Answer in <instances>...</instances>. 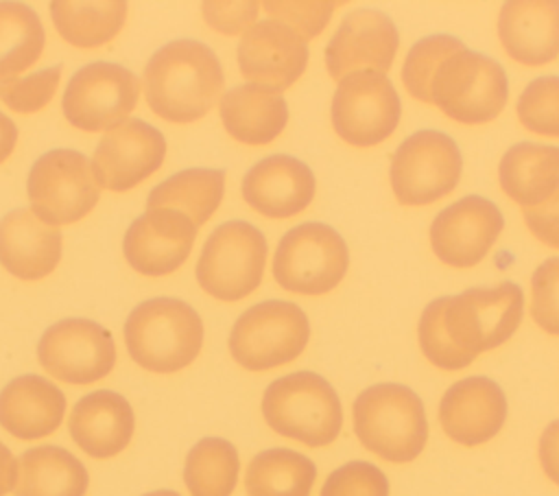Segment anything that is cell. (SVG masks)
<instances>
[{
	"label": "cell",
	"instance_id": "27",
	"mask_svg": "<svg viewBox=\"0 0 559 496\" xmlns=\"http://www.w3.org/2000/svg\"><path fill=\"white\" fill-rule=\"evenodd\" d=\"M500 188L522 208L546 201L559 188V146L518 142L500 160Z\"/></svg>",
	"mask_w": 559,
	"mask_h": 496
},
{
	"label": "cell",
	"instance_id": "40",
	"mask_svg": "<svg viewBox=\"0 0 559 496\" xmlns=\"http://www.w3.org/2000/svg\"><path fill=\"white\" fill-rule=\"evenodd\" d=\"M205 22L225 35H236L255 24L260 4L258 2H203Z\"/></svg>",
	"mask_w": 559,
	"mask_h": 496
},
{
	"label": "cell",
	"instance_id": "42",
	"mask_svg": "<svg viewBox=\"0 0 559 496\" xmlns=\"http://www.w3.org/2000/svg\"><path fill=\"white\" fill-rule=\"evenodd\" d=\"M539 463L546 476L559 485V420L550 422L539 437Z\"/></svg>",
	"mask_w": 559,
	"mask_h": 496
},
{
	"label": "cell",
	"instance_id": "22",
	"mask_svg": "<svg viewBox=\"0 0 559 496\" xmlns=\"http://www.w3.org/2000/svg\"><path fill=\"white\" fill-rule=\"evenodd\" d=\"M68 430L72 441L90 457L111 459L129 446L135 430V415L124 395L98 389L72 406Z\"/></svg>",
	"mask_w": 559,
	"mask_h": 496
},
{
	"label": "cell",
	"instance_id": "37",
	"mask_svg": "<svg viewBox=\"0 0 559 496\" xmlns=\"http://www.w3.org/2000/svg\"><path fill=\"white\" fill-rule=\"evenodd\" d=\"M321 496H389V479L369 461H349L330 472Z\"/></svg>",
	"mask_w": 559,
	"mask_h": 496
},
{
	"label": "cell",
	"instance_id": "4",
	"mask_svg": "<svg viewBox=\"0 0 559 496\" xmlns=\"http://www.w3.org/2000/svg\"><path fill=\"white\" fill-rule=\"evenodd\" d=\"M358 441L391 463L417 459L428 441V422L421 398L397 382L367 387L352 406Z\"/></svg>",
	"mask_w": 559,
	"mask_h": 496
},
{
	"label": "cell",
	"instance_id": "32",
	"mask_svg": "<svg viewBox=\"0 0 559 496\" xmlns=\"http://www.w3.org/2000/svg\"><path fill=\"white\" fill-rule=\"evenodd\" d=\"M240 459L231 441L203 437L197 441L183 465V483L192 496H231L238 483Z\"/></svg>",
	"mask_w": 559,
	"mask_h": 496
},
{
	"label": "cell",
	"instance_id": "10",
	"mask_svg": "<svg viewBox=\"0 0 559 496\" xmlns=\"http://www.w3.org/2000/svg\"><path fill=\"white\" fill-rule=\"evenodd\" d=\"M31 212L57 227L76 223L100 199L90 160L72 149H52L35 160L26 179Z\"/></svg>",
	"mask_w": 559,
	"mask_h": 496
},
{
	"label": "cell",
	"instance_id": "17",
	"mask_svg": "<svg viewBox=\"0 0 559 496\" xmlns=\"http://www.w3.org/2000/svg\"><path fill=\"white\" fill-rule=\"evenodd\" d=\"M236 57L249 83L280 94L304 74L308 44L293 28L269 17L242 33Z\"/></svg>",
	"mask_w": 559,
	"mask_h": 496
},
{
	"label": "cell",
	"instance_id": "34",
	"mask_svg": "<svg viewBox=\"0 0 559 496\" xmlns=\"http://www.w3.org/2000/svg\"><path fill=\"white\" fill-rule=\"evenodd\" d=\"M515 111L524 129L559 138V76L533 79L520 94Z\"/></svg>",
	"mask_w": 559,
	"mask_h": 496
},
{
	"label": "cell",
	"instance_id": "24",
	"mask_svg": "<svg viewBox=\"0 0 559 496\" xmlns=\"http://www.w3.org/2000/svg\"><path fill=\"white\" fill-rule=\"evenodd\" d=\"M61 238L59 227L15 208L0 221V264L20 280H41L61 260Z\"/></svg>",
	"mask_w": 559,
	"mask_h": 496
},
{
	"label": "cell",
	"instance_id": "16",
	"mask_svg": "<svg viewBox=\"0 0 559 496\" xmlns=\"http://www.w3.org/2000/svg\"><path fill=\"white\" fill-rule=\"evenodd\" d=\"M166 157L162 131L140 118H129L107 131L92 155V173L98 186L124 192L148 179Z\"/></svg>",
	"mask_w": 559,
	"mask_h": 496
},
{
	"label": "cell",
	"instance_id": "5",
	"mask_svg": "<svg viewBox=\"0 0 559 496\" xmlns=\"http://www.w3.org/2000/svg\"><path fill=\"white\" fill-rule=\"evenodd\" d=\"M507 98L509 81L504 68L465 46L450 50L428 81V103L463 125L493 120L504 109Z\"/></svg>",
	"mask_w": 559,
	"mask_h": 496
},
{
	"label": "cell",
	"instance_id": "9",
	"mask_svg": "<svg viewBox=\"0 0 559 496\" xmlns=\"http://www.w3.org/2000/svg\"><path fill=\"white\" fill-rule=\"evenodd\" d=\"M349 251L341 234L325 223H301L288 229L273 256L275 282L301 295H323L341 284Z\"/></svg>",
	"mask_w": 559,
	"mask_h": 496
},
{
	"label": "cell",
	"instance_id": "12",
	"mask_svg": "<svg viewBox=\"0 0 559 496\" xmlns=\"http://www.w3.org/2000/svg\"><path fill=\"white\" fill-rule=\"evenodd\" d=\"M140 98V76L111 61L79 68L66 85L61 107L68 122L81 131H111L127 122Z\"/></svg>",
	"mask_w": 559,
	"mask_h": 496
},
{
	"label": "cell",
	"instance_id": "6",
	"mask_svg": "<svg viewBox=\"0 0 559 496\" xmlns=\"http://www.w3.org/2000/svg\"><path fill=\"white\" fill-rule=\"evenodd\" d=\"M262 415L271 430L310 448L332 444L343 426L334 387L314 371H293L273 380L262 395Z\"/></svg>",
	"mask_w": 559,
	"mask_h": 496
},
{
	"label": "cell",
	"instance_id": "29",
	"mask_svg": "<svg viewBox=\"0 0 559 496\" xmlns=\"http://www.w3.org/2000/svg\"><path fill=\"white\" fill-rule=\"evenodd\" d=\"M225 194V170L221 168H186L162 184L146 197V210L170 208L186 214L201 227L221 205Z\"/></svg>",
	"mask_w": 559,
	"mask_h": 496
},
{
	"label": "cell",
	"instance_id": "23",
	"mask_svg": "<svg viewBox=\"0 0 559 496\" xmlns=\"http://www.w3.org/2000/svg\"><path fill=\"white\" fill-rule=\"evenodd\" d=\"M498 37L518 63H550L559 57V0L504 2L498 15Z\"/></svg>",
	"mask_w": 559,
	"mask_h": 496
},
{
	"label": "cell",
	"instance_id": "35",
	"mask_svg": "<svg viewBox=\"0 0 559 496\" xmlns=\"http://www.w3.org/2000/svg\"><path fill=\"white\" fill-rule=\"evenodd\" d=\"M459 46H463V42L459 37L443 35V33L428 35V37L415 42L404 59V66H402V81H404L406 92L413 98L428 103V81H430L432 70L450 50H454Z\"/></svg>",
	"mask_w": 559,
	"mask_h": 496
},
{
	"label": "cell",
	"instance_id": "25",
	"mask_svg": "<svg viewBox=\"0 0 559 496\" xmlns=\"http://www.w3.org/2000/svg\"><path fill=\"white\" fill-rule=\"evenodd\" d=\"M66 413V395L48 378L24 374L0 391V426L24 441L55 433Z\"/></svg>",
	"mask_w": 559,
	"mask_h": 496
},
{
	"label": "cell",
	"instance_id": "3",
	"mask_svg": "<svg viewBox=\"0 0 559 496\" xmlns=\"http://www.w3.org/2000/svg\"><path fill=\"white\" fill-rule=\"evenodd\" d=\"M129 356L146 371L175 374L188 367L203 345L199 312L177 297H153L135 306L124 321Z\"/></svg>",
	"mask_w": 559,
	"mask_h": 496
},
{
	"label": "cell",
	"instance_id": "19",
	"mask_svg": "<svg viewBox=\"0 0 559 496\" xmlns=\"http://www.w3.org/2000/svg\"><path fill=\"white\" fill-rule=\"evenodd\" d=\"M197 229L199 227L177 210H146L124 232L122 253L142 275H168L188 260Z\"/></svg>",
	"mask_w": 559,
	"mask_h": 496
},
{
	"label": "cell",
	"instance_id": "15",
	"mask_svg": "<svg viewBox=\"0 0 559 496\" xmlns=\"http://www.w3.org/2000/svg\"><path fill=\"white\" fill-rule=\"evenodd\" d=\"M502 227L504 219L493 201L467 194L435 216L430 247L443 264L469 269L489 253Z\"/></svg>",
	"mask_w": 559,
	"mask_h": 496
},
{
	"label": "cell",
	"instance_id": "38",
	"mask_svg": "<svg viewBox=\"0 0 559 496\" xmlns=\"http://www.w3.org/2000/svg\"><path fill=\"white\" fill-rule=\"evenodd\" d=\"M531 317L544 332L559 336V256L544 260L531 277Z\"/></svg>",
	"mask_w": 559,
	"mask_h": 496
},
{
	"label": "cell",
	"instance_id": "14",
	"mask_svg": "<svg viewBox=\"0 0 559 496\" xmlns=\"http://www.w3.org/2000/svg\"><path fill=\"white\" fill-rule=\"evenodd\" d=\"M39 365L57 380L90 385L116 365V345L107 328L92 319L72 317L52 323L37 343Z\"/></svg>",
	"mask_w": 559,
	"mask_h": 496
},
{
	"label": "cell",
	"instance_id": "28",
	"mask_svg": "<svg viewBox=\"0 0 559 496\" xmlns=\"http://www.w3.org/2000/svg\"><path fill=\"white\" fill-rule=\"evenodd\" d=\"M85 465L61 446H35L20 454L15 496H85Z\"/></svg>",
	"mask_w": 559,
	"mask_h": 496
},
{
	"label": "cell",
	"instance_id": "31",
	"mask_svg": "<svg viewBox=\"0 0 559 496\" xmlns=\"http://www.w3.org/2000/svg\"><path fill=\"white\" fill-rule=\"evenodd\" d=\"M314 479L312 459L290 448H269L249 461L245 489L247 496H310Z\"/></svg>",
	"mask_w": 559,
	"mask_h": 496
},
{
	"label": "cell",
	"instance_id": "45",
	"mask_svg": "<svg viewBox=\"0 0 559 496\" xmlns=\"http://www.w3.org/2000/svg\"><path fill=\"white\" fill-rule=\"evenodd\" d=\"M142 496H181V494H177L173 489H157V492H148V494H142Z\"/></svg>",
	"mask_w": 559,
	"mask_h": 496
},
{
	"label": "cell",
	"instance_id": "21",
	"mask_svg": "<svg viewBox=\"0 0 559 496\" xmlns=\"http://www.w3.org/2000/svg\"><path fill=\"white\" fill-rule=\"evenodd\" d=\"M242 199L262 216L288 219L304 212L317 190L310 166L290 155H269L242 177Z\"/></svg>",
	"mask_w": 559,
	"mask_h": 496
},
{
	"label": "cell",
	"instance_id": "2",
	"mask_svg": "<svg viewBox=\"0 0 559 496\" xmlns=\"http://www.w3.org/2000/svg\"><path fill=\"white\" fill-rule=\"evenodd\" d=\"M142 81L148 107L177 125L203 118L225 85L216 52L197 39H175L157 48Z\"/></svg>",
	"mask_w": 559,
	"mask_h": 496
},
{
	"label": "cell",
	"instance_id": "41",
	"mask_svg": "<svg viewBox=\"0 0 559 496\" xmlns=\"http://www.w3.org/2000/svg\"><path fill=\"white\" fill-rule=\"evenodd\" d=\"M526 227L544 245L559 249V188L542 203L522 210Z\"/></svg>",
	"mask_w": 559,
	"mask_h": 496
},
{
	"label": "cell",
	"instance_id": "33",
	"mask_svg": "<svg viewBox=\"0 0 559 496\" xmlns=\"http://www.w3.org/2000/svg\"><path fill=\"white\" fill-rule=\"evenodd\" d=\"M39 15L22 2H0V81L28 70L44 52Z\"/></svg>",
	"mask_w": 559,
	"mask_h": 496
},
{
	"label": "cell",
	"instance_id": "7",
	"mask_svg": "<svg viewBox=\"0 0 559 496\" xmlns=\"http://www.w3.org/2000/svg\"><path fill=\"white\" fill-rule=\"evenodd\" d=\"M306 312L284 299H266L247 308L229 332L234 361L249 371H266L295 361L308 345Z\"/></svg>",
	"mask_w": 559,
	"mask_h": 496
},
{
	"label": "cell",
	"instance_id": "30",
	"mask_svg": "<svg viewBox=\"0 0 559 496\" xmlns=\"http://www.w3.org/2000/svg\"><path fill=\"white\" fill-rule=\"evenodd\" d=\"M50 17L57 33L76 48H98L111 42L127 20V2L100 0L76 2L55 0L50 2Z\"/></svg>",
	"mask_w": 559,
	"mask_h": 496
},
{
	"label": "cell",
	"instance_id": "36",
	"mask_svg": "<svg viewBox=\"0 0 559 496\" xmlns=\"http://www.w3.org/2000/svg\"><path fill=\"white\" fill-rule=\"evenodd\" d=\"M61 81V66L41 68L26 76L0 81V101L17 114H35L44 109L57 92Z\"/></svg>",
	"mask_w": 559,
	"mask_h": 496
},
{
	"label": "cell",
	"instance_id": "44",
	"mask_svg": "<svg viewBox=\"0 0 559 496\" xmlns=\"http://www.w3.org/2000/svg\"><path fill=\"white\" fill-rule=\"evenodd\" d=\"M17 142V127L15 122L0 111V164L13 153Z\"/></svg>",
	"mask_w": 559,
	"mask_h": 496
},
{
	"label": "cell",
	"instance_id": "43",
	"mask_svg": "<svg viewBox=\"0 0 559 496\" xmlns=\"http://www.w3.org/2000/svg\"><path fill=\"white\" fill-rule=\"evenodd\" d=\"M15 479H17V459L0 441V496L15 489Z\"/></svg>",
	"mask_w": 559,
	"mask_h": 496
},
{
	"label": "cell",
	"instance_id": "18",
	"mask_svg": "<svg viewBox=\"0 0 559 496\" xmlns=\"http://www.w3.org/2000/svg\"><path fill=\"white\" fill-rule=\"evenodd\" d=\"M400 35L393 20L373 9H358L343 17L325 46V66L332 79L373 70L384 74L395 59Z\"/></svg>",
	"mask_w": 559,
	"mask_h": 496
},
{
	"label": "cell",
	"instance_id": "11",
	"mask_svg": "<svg viewBox=\"0 0 559 496\" xmlns=\"http://www.w3.org/2000/svg\"><path fill=\"white\" fill-rule=\"evenodd\" d=\"M463 170L456 142L443 131L411 133L393 153L389 181L402 205H428L450 194Z\"/></svg>",
	"mask_w": 559,
	"mask_h": 496
},
{
	"label": "cell",
	"instance_id": "20",
	"mask_svg": "<svg viewBox=\"0 0 559 496\" xmlns=\"http://www.w3.org/2000/svg\"><path fill=\"white\" fill-rule=\"evenodd\" d=\"M507 420L504 391L487 376H469L445 389L439 422L445 435L463 446H478L498 435Z\"/></svg>",
	"mask_w": 559,
	"mask_h": 496
},
{
	"label": "cell",
	"instance_id": "13",
	"mask_svg": "<svg viewBox=\"0 0 559 496\" xmlns=\"http://www.w3.org/2000/svg\"><path fill=\"white\" fill-rule=\"evenodd\" d=\"M402 103L386 74L362 70L338 81L332 96L334 131L352 146L384 142L400 122Z\"/></svg>",
	"mask_w": 559,
	"mask_h": 496
},
{
	"label": "cell",
	"instance_id": "1",
	"mask_svg": "<svg viewBox=\"0 0 559 496\" xmlns=\"http://www.w3.org/2000/svg\"><path fill=\"white\" fill-rule=\"evenodd\" d=\"M522 315L524 293L513 282L437 297L419 317V347L435 367L456 371L480 352L502 345L518 330Z\"/></svg>",
	"mask_w": 559,
	"mask_h": 496
},
{
	"label": "cell",
	"instance_id": "26",
	"mask_svg": "<svg viewBox=\"0 0 559 496\" xmlns=\"http://www.w3.org/2000/svg\"><path fill=\"white\" fill-rule=\"evenodd\" d=\"M221 120L225 131L249 146L273 142L288 122V105L282 94L253 83H242L221 96Z\"/></svg>",
	"mask_w": 559,
	"mask_h": 496
},
{
	"label": "cell",
	"instance_id": "8",
	"mask_svg": "<svg viewBox=\"0 0 559 496\" xmlns=\"http://www.w3.org/2000/svg\"><path fill=\"white\" fill-rule=\"evenodd\" d=\"M266 253V238L255 225L227 221L207 236L194 269L197 282L221 302H238L260 286Z\"/></svg>",
	"mask_w": 559,
	"mask_h": 496
},
{
	"label": "cell",
	"instance_id": "39",
	"mask_svg": "<svg viewBox=\"0 0 559 496\" xmlns=\"http://www.w3.org/2000/svg\"><path fill=\"white\" fill-rule=\"evenodd\" d=\"M334 9L336 2H264L269 17L293 28L304 42L317 37L323 31Z\"/></svg>",
	"mask_w": 559,
	"mask_h": 496
}]
</instances>
